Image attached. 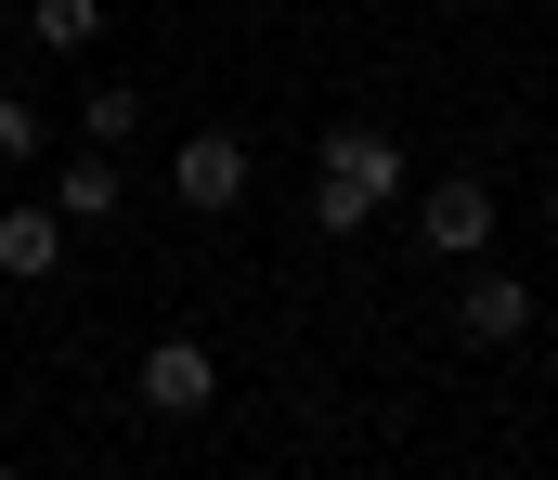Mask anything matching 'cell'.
<instances>
[{
  "mask_svg": "<svg viewBox=\"0 0 558 480\" xmlns=\"http://www.w3.org/2000/svg\"><path fill=\"white\" fill-rule=\"evenodd\" d=\"M0 273H13V286H52V273H65V221H52V208H0Z\"/></svg>",
  "mask_w": 558,
  "mask_h": 480,
  "instance_id": "cell-7",
  "label": "cell"
},
{
  "mask_svg": "<svg viewBox=\"0 0 558 480\" xmlns=\"http://www.w3.org/2000/svg\"><path fill=\"white\" fill-rule=\"evenodd\" d=\"M131 390H143V416H208V403H221V350H208V337H156Z\"/></svg>",
  "mask_w": 558,
  "mask_h": 480,
  "instance_id": "cell-5",
  "label": "cell"
},
{
  "mask_svg": "<svg viewBox=\"0 0 558 480\" xmlns=\"http://www.w3.org/2000/svg\"><path fill=\"white\" fill-rule=\"evenodd\" d=\"M39 157V104H26V91H0V169H26Z\"/></svg>",
  "mask_w": 558,
  "mask_h": 480,
  "instance_id": "cell-10",
  "label": "cell"
},
{
  "mask_svg": "<svg viewBox=\"0 0 558 480\" xmlns=\"http://www.w3.org/2000/svg\"><path fill=\"white\" fill-rule=\"evenodd\" d=\"M390 195H403V144H390L377 118H338V131L312 144V234H364Z\"/></svg>",
  "mask_w": 558,
  "mask_h": 480,
  "instance_id": "cell-1",
  "label": "cell"
},
{
  "mask_svg": "<svg viewBox=\"0 0 558 480\" xmlns=\"http://www.w3.org/2000/svg\"><path fill=\"white\" fill-rule=\"evenodd\" d=\"M143 131V91L131 78H92V104H78V144H131Z\"/></svg>",
  "mask_w": 558,
  "mask_h": 480,
  "instance_id": "cell-9",
  "label": "cell"
},
{
  "mask_svg": "<svg viewBox=\"0 0 558 480\" xmlns=\"http://www.w3.org/2000/svg\"><path fill=\"white\" fill-rule=\"evenodd\" d=\"M416 247H428V260H454V273L494 247V182H481V169H454V182H428V195H416Z\"/></svg>",
  "mask_w": 558,
  "mask_h": 480,
  "instance_id": "cell-3",
  "label": "cell"
},
{
  "mask_svg": "<svg viewBox=\"0 0 558 480\" xmlns=\"http://www.w3.org/2000/svg\"><path fill=\"white\" fill-rule=\"evenodd\" d=\"M454 337H468V350H520V337H533V286H520L507 260H468V286H454Z\"/></svg>",
  "mask_w": 558,
  "mask_h": 480,
  "instance_id": "cell-4",
  "label": "cell"
},
{
  "mask_svg": "<svg viewBox=\"0 0 558 480\" xmlns=\"http://www.w3.org/2000/svg\"><path fill=\"white\" fill-rule=\"evenodd\" d=\"M247 182H260V157H247L234 131H195V144H169V195H182L195 221H234V208H247Z\"/></svg>",
  "mask_w": 558,
  "mask_h": 480,
  "instance_id": "cell-2",
  "label": "cell"
},
{
  "mask_svg": "<svg viewBox=\"0 0 558 480\" xmlns=\"http://www.w3.org/2000/svg\"><path fill=\"white\" fill-rule=\"evenodd\" d=\"M26 39L39 52H92L105 39V0H26Z\"/></svg>",
  "mask_w": 558,
  "mask_h": 480,
  "instance_id": "cell-8",
  "label": "cell"
},
{
  "mask_svg": "<svg viewBox=\"0 0 558 480\" xmlns=\"http://www.w3.org/2000/svg\"><path fill=\"white\" fill-rule=\"evenodd\" d=\"M0 480H26V468H13V455H0Z\"/></svg>",
  "mask_w": 558,
  "mask_h": 480,
  "instance_id": "cell-12",
  "label": "cell"
},
{
  "mask_svg": "<svg viewBox=\"0 0 558 480\" xmlns=\"http://www.w3.org/2000/svg\"><path fill=\"white\" fill-rule=\"evenodd\" d=\"M39 208H52L65 234H92V221H118V208H131V169H118V144H78V157L52 169V195H39Z\"/></svg>",
  "mask_w": 558,
  "mask_h": 480,
  "instance_id": "cell-6",
  "label": "cell"
},
{
  "mask_svg": "<svg viewBox=\"0 0 558 480\" xmlns=\"http://www.w3.org/2000/svg\"><path fill=\"white\" fill-rule=\"evenodd\" d=\"M0 39H26V13H13V0H0Z\"/></svg>",
  "mask_w": 558,
  "mask_h": 480,
  "instance_id": "cell-11",
  "label": "cell"
}]
</instances>
